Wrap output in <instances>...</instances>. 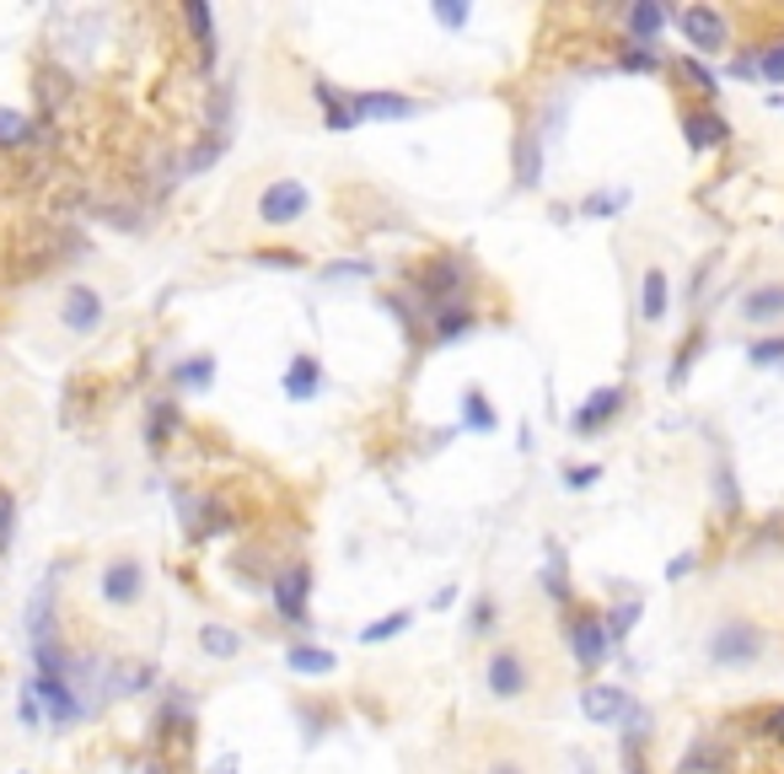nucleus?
<instances>
[{
	"label": "nucleus",
	"instance_id": "nucleus-20",
	"mask_svg": "<svg viewBox=\"0 0 784 774\" xmlns=\"http://www.w3.org/2000/svg\"><path fill=\"white\" fill-rule=\"evenodd\" d=\"M183 22L194 28V43H199V65L210 70V65H215V17H210V6H205V0H188V6H183Z\"/></svg>",
	"mask_w": 784,
	"mask_h": 774
},
{
	"label": "nucleus",
	"instance_id": "nucleus-21",
	"mask_svg": "<svg viewBox=\"0 0 784 774\" xmlns=\"http://www.w3.org/2000/svg\"><path fill=\"white\" fill-rule=\"evenodd\" d=\"M312 97H317V108H323V125H329L333 135L355 129V119H350V97H339V87H333V81H312Z\"/></svg>",
	"mask_w": 784,
	"mask_h": 774
},
{
	"label": "nucleus",
	"instance_id": "nucleus-15",
	"mask_svg": "<svg viewBox=\"0 0 784 774\" xmlns=\"http://www.w3.org/2000/svg\"><path fill=\"white\" fill-rule=\"evenodd\" d=\"M742 323H753V329H763V323H784V280H763V285L747 291Z\"/></svg>",
	"mask_w": 784,
	"mask_h": 774
},
{
	"label": "nucleus",
	"instance_id": "nucleus-37",
	"mask_svg": "<svg viewBox=\"0 0 784 774\" xmlns=\"http://www.w3.org/2000/svg\"><path fill=\"white\" fill-rule=\"evenodd\" d=\"M435 22H441V28H462V22H468V6H462V0H435Z\"/></svg>",
	"mask_w": 784,
	"mask_h": 774
},
{
	"label": "nucleus",
	"instance_id": "nucleus-42",
	"mask_svg": "<svg viewBox=\"0 0 784 774\" xmlns=\"http://www.w3.org/2000/svg\"><path fill=\"white\" fill-rule=\"evenodd\" d=\"M494 619H500V608H494V597H483L479 608H473V635H483Z\"/></svg>",
	"mask_w": 784,
	"mask_h": 774
},
{
	"label": "nucleus",
	"instance_id": "nucleus-1",
	"mask_svg": "<svg viewBox=\"0 0 784 774\" xmlns=\"http://www.w3.org/2000/svg\"><path fill=\"white\" fill-rule=\"evenodd\" d=\"M479 678H483V694H489V699L516 705V699H527V694L538 688V662L527 656L521 640H500V646H489Z\"/></svg>",
	"mask_w": 784,
	"mask_h": 774
},
{
	"label": "nucleus",
	"instance_id": "nucleus-31",
	"mask_svg": "<svg viewBox=\"0 0 784 774\" xmlns=\"http://www.w3.org/2000/svg\"><path fill=\"white\" fill-rule=\"evenodd\" d=\"M677 76H683L688 87H698V92H704V97H715V92H721V87H715V70H709V65H698L694 55H683V60H677Z\"/></svg>",
	"mask_w": 784,
	"mask_h": 774
},
{
	"label": "nucleus",
	"instance_id": "nucleus-24",
	"mask_svg": "<svg viewBox=\"0 0 784 774\" xmlns=\"http://www.w3.org/2000/svg\"><path fill=\"white\" fill-rule=\"evenodd\" d=\"M38 140V119L17 114V108H0V151H22Z\"/></svg>",
	"mask_w": 784,
	"mask_h": 774
},
{
	"label": "nucleus",
	"instance_id": "nucleus-8",
	"mask_svg": "<svg viewBox=\"0 0 784 774\" xmlns=\"http://www.w3.org/2000/svg\"><path fill=\"white\" fill-rule=\"evenodd\" d=\"M60 323H65V334L91 340V334L108 323V302H102V291H91V285H70V291L60 296Z\"/></svg>",
	"mask_w": 784,
	"mask_h": 774
},
{
	"label": "nucleus",
	"instance_id": "nucleus-17",
	"mask_svg": "<svg viewBox=\"0 0 784 774\" xmlns=\"http://www.w3.org/2000/svg\"><path fill=\"white\" fill-rule=\"evenodd\" d=\"M666 312H672V285H666L661 264H650L639 280V323H661Z\"/></svg>",
	"mask_w": 784,
	"mask_h": 774
},
{
	"label": "nucleus",
	"instance_id": "nucleus-30",
	"mask_svg": "<svg viewBox=\"0 0 784 774\" xmlns=\"http://www.w3.org/2000/svg\"><path fill=\"white\" fill-rule=\"evenodd\" d=\"M409 629V614L398 608V614H382L376 624H365L361 629V646H382V640H392V635H403Z\"/></svg>",
	"mask_w": 784,
	"mask_h": 774
},
{
	"label": "nucleus",
	"instance_id": "nucleus-12",
	"mask_svg": "<svg viewBox=\"0 0 784 774\" xmlns=\"http://www.w3.org/2000/svg\"><path fill=\"white\" fill-rule=\"evenodd\" d=\"M420 114V102L403 92H355L350 97V119L361 125V119H414Z\"/></svg>",
	"mask_w": 784,
	"mask_h": 774
},
{
	"label": "nucleus",
	"instance_id": "nucleus-4",
	"mask_svg": "<svg viewBox=\"0 0 784 774\" xmlns=\"http://www.w3.org/2000/svg\"><path fill=\"white\" fill-rule=\"evenodd\" d=\"M97 597L108 602V608H140L146 602V565L135 555H114L102 565V576H97Z\"/></svg>",
	"mask_w": 784,
	"mask_h": 774
},
{
	"label": "nucleus",
	"instance_id": "nucleus-25",
	"mask_svg": "<svg viewBox=\"0 0 784 774\" xmlns=\"http://www.w3.org/2000/svg\"><path fill=\"white\" fill-rule=\"evenodd\" d=\"M285 662H291V673H302V678H323V673L339 667L333 650H323V646H291L285 650Z\"/></svg>",
	"mask_w": 784,
	"mask_h": 774
},
{
	"label": "nucleus",
	"instance_id": "nucleus-46",
	"mask_svg": "<svg viewBox=\"0 0 784 774\" xmlns=\"http://www.w3.org/2000/svg\"><path fill=\"white\" fill-rule=\"evenodd\" d=\"M575 774H597V770H591V764H580V770H575Z\"/></svg>",
	"mask_w": 784,
	"mask_h": 774
},
{
	"label": "nucleus",
	"instance_id": "nucleus-18",
	"mask_svg": "<svg viewBox=\"0 0 784 774\" xmlns=\"http://www.w3.org/2000/svg\"><path fill=\"white\" fill-rule=\"evenodd\" d=\"M725 770H731V747L721 737H698L677 764V774H725Z\"/></svg>",
	"mask_w": 784,
	"mask_h": 774
},
{
	"label": "nucleus",
	"instance_id": "nucleus-35",
	"mask_svg": "<svg viewBox=\"0 0 784 774\" xmlns=\"http://www.w3.org/2000/svg\"><path fill=\"white\" fill-rule=\"evenodd\" d=\"M597 479H602V468L597 463H570L565 468V490H591Z\"/></svg>",
	"mask_w": 784,
	"mask_h": 774
},
{
	"label": "nucleus",
	"instance_id": "nucleus-47",
	"mask_svg": "<svg viewBox=\"0 0 784 774\" xmlns=\"http://www.w3.org/2000/svg\"><path fill=\"white\" fill-rule=\"evenodd\" d=\"M146 774H167V770H156V764H151V770H146Z\"/></svg>",
	"mask_w": 784,
	"mask_h": 774
},
{
	"label": "nucleus",
	"instance_id": "nucleus-33",
	"mask_svg": "<svg viewBox=\"0 0 784 774\" xmlns=\"http://www.w3.org/2000/svg\"><path fill=\"white\" fill-rule=\"evenodd\" d=\"M747 361L753 366H784V334H768V340H757L747 350Z\"/></svg>",
	"mask_w": 784,
	"mask_h": 774
},
{
	"label": "nucleus",
	"instance_id": "nucleus-27",
	"mask_svg": "<svg viewBox=\"0 0 784 774\" xmlns=\"http://www.w3.org/2000/svg\"><path fill=\"white\" fill-rule=\"evenodd\" d=\"M210 382H215V355H194V361H178V366H173V388L199 393V388H210Z\"/></svg>",
	"mask_w": 784,
	"mask_h": 774
},
{
	"label": "nucleus",
	"instance_id": "nucleus-14",
	"mask_svg": "<svg viewBox=\"0 0 784 774\" xmlns=\"http://www.w3.org/2000/svg\"><path fill=\"white\" fill-rule=\"evenodd\" d=\"M683 135H688L694 151H721L725 140H731V125H725L715 108H688L683 114Z\"/></svg>",
	"mask_w": 784,
	"mask_h": 774
},
{
	"label": "nucleus",
	"instance_id": "nucleus-23",
	"mask_svg": "<svg viewBox=\"0 0 784 774\" xmlns=\"http://www.w3.org/2000/svg\"><path fill=\"white\" fill-rule=\"evenodd\" d=\"M473 329H479V312L473 307H441L430 334H435V344H457L462 334H473Z\"/></svg>",
	"mask_w": 784,
	"mask_h": 774
},
{
	"label": "nucleus",
	"instance_id": "nucleus-45",
	"mask_svg": "<svg viewBox=\"0 0 784 774\" xmlns=\"http://www.w3.org/2000/svg\"><path fill=\"white\" fill-rule=\"evenodd\" d=\"M215 774H237V758H220V764H215Z\"/></svg>",
	"mask_w": 784,
	"mask_h": 774
},
{
	"label": "nucleus",
	"instance_id": "nucleus-3",
	"mask_svg": "<svg viewBox=\"0 0 784 774\" xmlns=\"http://www.w3.org/2000/svg\"><path fill=\"white\" fill-rule=\"evenodd\" d=\"M468 291H473V270H468V258H457V253H435L430 264H424L420 275V296L424 307H468Z\"/></svg>",
	"mask_w": 784,
	"mask_h": 774
},
{
	"label": "nucleus",
	"instance_id": "nucleus-6",
	"mask_svg": "<svg viewBox=\"0 0 784 774\" xmlns=\"http://www.w3.org/2000/svg\"><path fill=\"white\" fill-rule=\"evenodd\" d=\"M270 597H274V608H280V619H285V624H306V619H312V608H306V597H312V565L296 559V565L274 570Z\"/></svg>",
	"mask_w": 784,
	"mask_h": 774
},
{
	"label": "nucleus",
	"instance_id": "nucleus-13",
	"mask_svg": "<svg viewBox=\"0 0 784 774\" xmlns=\"http://www.w3.org/2000/svg\"><path fill=\"white\" fill-rule=\"evenodd\" d=\"M28 694L38 699V711H49V721H60V726H70L81 715V699L70 694V678H32Z\"/></svg>",
	"mask_w": 784,
	"mask_h": 774
},
{
	"label": "nucleus",
	"instance_id": "nucleus-2",
	"mask_svg": "<svg viewBox=\"0 0 784 774\" xmlns=\"http://www.w3.org/2000/svg\"><path fill=\"white\" fill-rule=\"evenodd\" d=\"M704 656H709L715 667H757V662L768 656V635H763V624H753L747 614H725V619H715V629L704 635Z\"/></svg>",
	"mask_w": 784,
	"mask_h": 774
},
{
	"label": "nucleus",
	"instance_id": "nucleus-38",
	"mask_svg": "<svg viewBox=\"0 0 784 774\" xmlns=\"http://www.w3.org/2000/svg\"><path fill=\"white\" fill-rule=\"evenodd\" d=\"M618 65H624V70H656V49H645V43H629Z\"/></svg>",
	"mask_w": 784,
	"mask_h": 774
},
{
	"label": "nucleus",
	"instance_id": "nucleus-43",
	"mask_svg": "<svg viewBox=\"0 0 784 774\" xmlns=\"http://www.w3.org/2000/svg\"><path fill=\"white\" fill-rule=\"evenodd\" d=\"M731 76H757V60H753V55H742V60L731 65Z\"/></svg>",
	"mask_w": 784,
	"mask_h": 774
},
{
	"label": "nucleus",
	"instance_id": "nucleus-9",
	"mask_svg": "<svg viewBox=\"0 0 784 774\" xmlns=\"http://www.w3.org/2000/svg\"><path fill=\"white\" fill-rule=\"evenodd\" d=\"M677 28H683V38L694 43L698 55H721L725 43H731V22H725L715 6H688V11H677Z\"/></svg>",
	"mask_w": 784,
	"mask_h": 774
},
{
	"label": "nucleus",
	"instance_id": "nucleus-5",
	"mask_svg": "<svg viewBox=\"0 0 784 774\" xmlns=\"http://www.w3.org/2000/svg\"><path fill=\"white\" fill-rule=\"evenodd\" d=\"M565 640H570L575 667H586V673H597L607 662V650H612L602 619H597L591 608H565Z\"/></svg>",
	"mask_w": 784,
	"mask_h": 774
},
{
	"label": "nucleus",
	"instance_id": "nucleus-44",
	"mask_svg": "<svg viewBox=\"0 0 784 774\" xmlns=\"http://www.w3.org/2000/svg\"><path fill=\"white\" fill-rule=\"evenodd\" d=\"M457 602V587H447V591H435V597H430V608H452Z\"/></svg>",
	"mask_w": 784,
	"mask_h": 774
},
{
	"label": "nucleus",
	"instance_id": "nucleus-29",
	"mask_svg": "<svg viewBox=\"0 0 784 774\" xmlns=\"http://www.w3.org/2000/svg\"><path fill=\"white\" fill-rule=\"evenodd\" d=\"M639 614H645L639 602H624V608H612V614H607V619H602L607 640H612V646H624V640H629V629H634V624H639Z\"/></svg>",
	"mask_w": 784,
	"mask_h": 774
},
{
	"label": "nucleus",
	"instance_id": "nucleus-39",
	"mask_svg": "<svg viewBox=\"0 0 784 774\" xmlns=\"http://www.w3.org/2000/svg\"><path fill=\"white\" fill-rule=\"evenodd\" d=\"M715 490H721V506L736 517V511H742V500H736V479H731V468H721V473H715Z\"/></svg>",
	"mask_w": 784,
	"mask_h": 774
},
{
	"label": "nucleus",
	"instance_id": "nucleus-11",
	"mask_svg": "<svg viewBox=\"0 0 784 774\" xmlns=\"http://www.w3.org/2000/svg\"><path fill=\"white\" fill-rule=\"evenodd\" d=\"M580 715L597 721V726H612V721L629 715V694H624L618 683H586V688H580Z\"/></svg>",
	"mask_w": 784,
	"mask_h": 774
},
{
	"label": "nucleus",
	"instance_id": "nucleus-40",
	"mask_svg": "<svg viewBox=\"0 0 784 774\" xmlns=\"http://www.w3.org/2000/svg\"><path fill=\"white\" fill-rule=\"evenodd\" d=\"M11 527H17V500H11V490H0V549L11 543Z\"/></svg>",
	"mask_w": 784,
	"mask_h": 774
},
{
	"label": "nucleus",
	"instance_id": "nucleus-7",
	"mask_svg": "<svg viewBox=\"0 0 784 774\" xmlns=\"http://www.w3.org/2000/svg\"><path fill=\"white\" fill-rule=\"evenodd\" d=\"M306 210H312V188L296 184V178H274V184L258 194V221H264V226H296Z\"/></svg>",
	"mask_w": 784,
	"mask_h": 774
},
{
	"label": "nucleus",
	"instance_id": "nucleus-26",
	"mask_svg": "<svg viewBox=\"0 0 784 774\" xmlns=\"http://www.w3.org/2000/svg\"><path fill=\"white\" fill-rule=\"evenodd\" d=\"M199 646H205V656H215V662H232V656H242V635L232 624H205V629H199Z\"/></svg>",
	"mask_w": 784,
	"mask_h": 774
},
{
	"label": "nucleus",
	"instance_id": "nucleus-19",
	"mask_svg": "<svg viewBox=\"0 0 784 774\" xmlns=\"http://www.w3.org/2000/svg\"><path fill=\"white\" fill-rule=\"evenodd\" d=\"M317 393H323V366H317V355H296V361L285 366V399L312 403Z\"/></svg>",
	"mask_w": 784,
	"mask_h": 774
},
{
	"label": "nucleus",
	"instance_id": "nucleus-34",
	"mask_svg": "<svg viewBox=\"0 0 784 774\" xmlns=\"http://www.w3.org/2000/svg\"><path fill=\"white\" fill-rule=\"evenodd\" d=\"M757 76L780 87V81H784V43H768V49H763V60H757Z\"/></svg>",
	"mask_w": 784,
	"mask_h": 774
},
{
	"label": "nucleus",
	"instance_id": "nucleus-28",
	"mask_svg": "<svg viewBox=\"0 0 784 774\" xmlns=\"http://www.w3.org/2000/svg\"><path fill=\"white\" fill-rule=\"evenodd\" d=\"M624 205H629V188H591V194L580 199V216L607 221V216H618Z\"/></svg>",
	"mask_w": 784,
	"mask_h": 774
},
{
	"label": "nucleus",
	"instance_id": "nucleus-36",
	"mask_svg": "<svg viewBox=\"0 0 784 774\" xmlns=\"http://www.w3.org/2000/svg\"><path fill=\"white\" fill-rule=\"evenodd\" d=\"M479 774H538L527 758H516V753H500V758H489Z\"/></svg>",
	"mask_w": 784,
	"mask_h": 774
},
{
	"label": "nucleus",
	"instance_id": "nucleus-22",
	"mask_svg": "<svg viewBox=\"0 0 784 774\" xmlns=\"http://www.w3.org/2000/svg\"><path fill=\"white\" fill-rule=\"evenodd\" d=\"M462 425H468L473 435L500 431V414H494V403L483 399V388H468V393H462Z\"/></svg>",
	"mask_w": 784,
	"mask_h": 774
},
{
	"label": "nucleus",
	"instance_id": "nucleus-16",
	"mask_svg": "<svg viewBox=\"0 0 784 774\" xmlns=\"http://www.w3.org/2000/svg\"><path fill=\"white\" fill-rule=\"evenodd\" d=\"M666 17H672V11H666L661 0H634L629 11H624V28H629V43H645V49H650V43L661 38Z\"/></svg>",
	"mask_w": 784,
	"mask_h": 774
},
{
	"label": "nucleus",
	"instance_id": "nucleus-41",
	"mask_svg": "<svg viewBox=\"0 0 784 774\" xmlns=\"http://www.w3.org/2000/svg\"><path fill=\"white\" fill-rule=\"evenodd\" d=\"M258 264H280V270H302V253H291V248H270V253H253Z\"/></svg>",
	"mask_w": 784,
	"mask_h": 774
},
{
	"label": "nucleus",
	"instance_id": "nucleus-10",
	"mask_svg": "<svg viewBox=\"0 0 784 774\" xmlns=\"http://www.w3.org/2000/svg\"><path fill=\"white\" fill-rule=\"evenodd\" d=\"M618 414H624V388H597V393L570 414V431L575 435H602Z\"/></svg>",
	"mask_w": 784,
	"mask_h": 774
},
{
	"label": "nucleus",
	"instance_id": "nucleus-32",
	"mask_svg": "<svg viewBox=\"0 0 784 774\" xmlns=\"http://www.w3.org/2000/svg\"><path fill=\"white\" fill-rule=\"evenodd\" d=\"M747 726L763 732V737H774V743H784V705H763V711H753L747 715Z\"/></svg>",
	"mask_w": 784,
	"mask_h": 774
}]
</instances>
